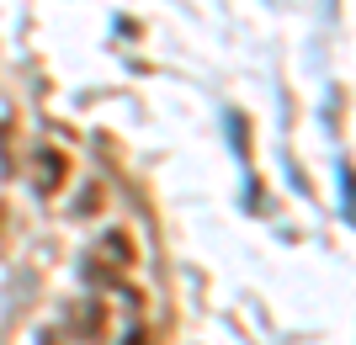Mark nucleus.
I'll return each mask as SVG.
<instances>
[{
	"mask_svg": "<svg viewBox=\"0 0 356 345\" xmlns=\"http://www.w3.org/2000/svg\"><path fill=\"white\" fill-rule=\"evenodd\" d=\"M96 260H102V266H90V276H118V271H128V260H134V244L122 239V234H106Z\"/></svg>",
	"mask_w": 356,
	"mask_h": 345,
	"instance_id": "obj_1",
	"label": "nucleus"
},
{
	"mask_svg": "<svg viewBox=\"0 0 356 345\" xmlns=\"http://www.w3.org/2000/svg\"><path fill=\"white\" fill-rule=\"evenodd\" d=\"M74 330H80V335H102V303H86V308H74Z\"/></svg>",
	"mask_w": 356,
	"mask_h": 345,
	"instance_id": "obj_3",
	"label": "nucleus"
},
{
	"mask_svg": "<svg viewBox=\"0 0 356 345\" xmlns=\"http://www.w3.org/2000/svg\"><path fill=\"white\" fill-rule=\"evenodd\" d=\"M38 170H43V176H32V180H38L43 192H54V186H59V176H64V160H59V154H43V160H38Z\"/></svg>",
	"mask_w": 356,
	"mask_h": 345,
	"instance_id": "obj_2",
	"label": "nucleus"
}]
</instances>
